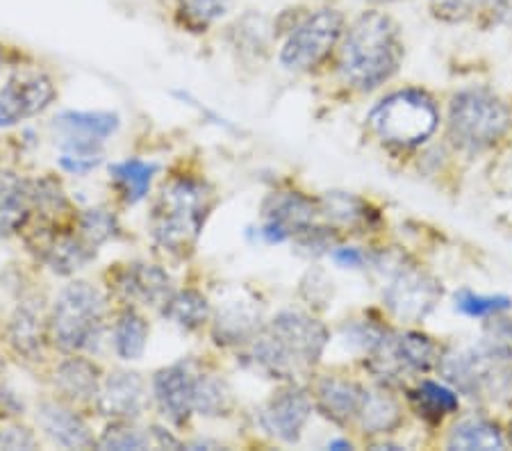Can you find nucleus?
<instances>
[{
	"label": "nucleus",
	"mask_w": 512,
	"mask_h": 451,
	"mask_svg": "<svg viewBox=\"0 0 512 451\" xmlns=\"http://www.w3.org/2000/svg\"><path fill=\"white\" fill-rule=\"evenodd\" d=\"M403 44L387 14L367 12L346 32L340 53L342 76L358 89H376L399 71Z\"/></svg>",
	"instance_id": "nucleus-1"
},
{
	"label": "nucleus",
	"mask_w": 512,
	"mask_h": 451,
	"mask_svg": "<svg viewBox=\"0 0 512 451\" xmlns=\"http://www.w3.org/2000/svg\"><path fill=\"white\" fill-rule=\"evenodd\" d=\"M328 342L326 326L303 313H280L267 333L253 338L251 356L274 379H294L301 367L315 365Z\"/></svg>",
	"instance_id": "nucleus-2"
},
{
	"label": "nucleus",
	"mask_w": 512,
	"mask_h": 451,
	"mask_svg": "<svg viewBox=\"0 0 512 451\" xmlns=\"http://www.w3.org/2000/svg\"><path fill=\"white\" fill-rule=\"evenodd\" d=\"M212 210V190L201 180H173L153 205L151 231L155 242L171 253L192 251Z\"/></svg>",
	"instance_id": "nucleus-3"
},
{
	"label": "nucleus",
	"mask_w": 512,
	"mask_h": 451,
	"mask_svg": "<svg viewBox=\"0 0 512 451\" xmlns=\"http://www.w3.org/2000/svg\"><path fill=\"white\" fill-rule=\"evenodd\" d=\"M105 322V299L98 287L78 281L64 287L55 301L53 338L66 351H92L98 347Z\"/></svg>",
	"instance_id": "nucleus-4"
},
{
	"label": "nucleus",
	"mask_w": 512,
	"mask_h": 451,
	"mask_svg": "<svg viewBox=\"0 0 512 451\" xmlns=\"http://www.w3.org/2000/svg\"><path fill=\"white\" fill-rule=\"evenodd\" d=\"M510 112L499 96L487 89H465L453 96L449 135L460 149L483 151L506 135Z\"/></svg>",
	"instance_id": "nucleus-5"
},
{
	"label": "nucleus",
	"mask_w": 512,
	"mask_h": 451,
	"mask_svg": "<svg viewBox=\"0 0 512 451\" xmlns=\"http://www.w3.org/2000/svg\"><path fill=\"white\" fill-rule=\"evenodd\" d=\"M437 108L426 94L406 89L387 96L369 114V126L387 144L417 146L426 142L437 128Z\"/></svg>",
	"instance_id": "nucleus-6"
},
{
	"label": "nucleus",
	"mask_w": 512,
	"mask_h": 451,
	"mask_svg": "<svg viewBox=\"0 0 512 451\" xmlns=\"http://www.w3.org/2000/svg\"><path fill=\"white\" fill-rule=\"evenodd\" d=\"M344 32V16L337 10H319L315 14L305 16L301 23H296L289 32L283 51H280V62L287 69L305 71L317 67L324 57L333 51L337 41Z\"/></svg>",
	"instance_id": "nucleus-7"
},
{
	"label": "nucleus",
	"mask_w": 512,
	"mask_h": 451,
	"mask_svg": "<svg viewBox=\"0 0 512 451\" xmlns=\"http://www.w3.org/2000/svg\"><path fill=\"white\" fill-rule=\"evenodd\" d=\"M442 297V287L419 269H399L385 290V303L396 317L421 322Z\"/></svg>",
	"instance_id": "nucleus-8"
},
{
	"label": "nucleus",
	"mask_w": 512,
	"mask_h": 451,
	"mask_svg": "<svg viewBox=\"0 0 512 451\" xmlns=\"http://www.w3.org/2000/svg\"><path fill=\"white\" fill-rule=\"evenodd\" d=\"M55 128L62 133L64 153L101 155L103 142L119 128V117L112 112H62Z\"/></svg>",
	"instance_id": "nucleus-9"
},
{
	"label": "nucleus",
	"mask_w": 512,
	"mask_h": 451,
	"mask_svg": "<svg viewBox=\"0 0 512 451\" xmlns=\"http://www.w3.org/2000/svg\"><path fill=\"white\" fill-rule=\"evenodd\" d=\"M55 98V87L41 73L14 76L0 89V126H14L46 110Z\"/></svg>",
	"instance_id": "nucleus-10"
},
{
	"label": "nucleus",
	"mask_w": 512,
	"mask_h": 451,
	"mask_svg": "<svg viewBox=\"0 0 512 451\" xmlns=\"http://www.w3.org/2000/svg\"><path fill=\"white\" fill-rule=\"evenodd\" d=\"M312 413V401L299 388L280 390L262 410V426L269 436L283 442H296L301 438L303 426Z\"/></svg>",
	"instance_id": "nucleus-11"
},
{
	"label": "nucleus",
	"mask_w": 512,
	"mask_h": 451,
	"mask_svg": "<svg viewBox=\"0 0 512 451\" xmlns=\"http://www.w3.org/2000/svg\"><path fill=\"white\" fill-rule=\"evenodd\" d=\"M267 224H264V235L269 242H283L292 235H303L315 226L317 208L315 203L305 196L289 192L271 199L267 208Z\"/></svg>",
	"instance_id": "nucleus-12"
},
{
	"label": "nucleus",
	"mask_w": 512,
	"mask_h": 451,
	"mask_svg": "<svg viewBox=\"0 0 512 451\" xmlns=\"http://www.w3.org/2000/svg\"><path fill=\"white\" fill-rule=\"evenodd\" d=\"M155 399L173 424H185L194 410L196 376L189 365H171L155 376Z\"/></svg>",
	"instance_id": "nucleus-13"
},
{
	"label": "nucleus",
	"mask_w": 512,
	"mask_h": 451,
	"mask_svg": "<svg viewBox=\"0 0 512 451\" xmlns=\"http://www.w3.org/2000/svg\"><path fill=\"white\" fill-rule=\"evenodd\" d=\"M492 360L485 351H451L440 358V369L451 385L465 395L476 397L487 385L494 383Z\"/></svg>",
	"instance_id": "nucleus-14"
},
{
	"label": "nucleus",
	"mask_w": 512,
	"mask_h": 451,
	"mask_svg": "<svg viewBox=\"0 0 512 451\" xmlns=\"http://www.w3.org/2000/svg\"><path fill=\"white\" fill-rule=\"evenodd\" d=\"M98 406L103 415L130 420L144 408V381L135 372H117L107 376L103 388L98 390Z\"/></svg>",
	"instance_id": "nucleus-15"
},
{
	"label": "nucleus",
	"mask_w": 512,
	"mask_h": 451,
	"mask_svg": "<svg viewBox=\"0 0 512 451\" xmlns=\"http://www.w3.org/2000/svg\"><path fill=\"white\" fill-rule=\"evenodd\" d=\"M39 424L46 431V436L57 445L69 449L94 447V438L85 420L78 413H73L69 406L60 404V401H44L39 406Z\"/></svg>",
	"instance_id": "nucleus-16"
},
{
	"label": "nucleus",
	"mask_w": 512,
	"mask_h": 451,
	"mask_svg": "<svg viewBox=\"0 0 512 451\" xmlns=\"http://www.w3.org/2000/svg\"><path fill=\"white\" fill-rule=\"evenodd\" d=\"M362 401H365V390L358 383L340 379V376H326L317 385L319 410L337 424H346L358 417Z\"/></svg>",
	"instance_id": "nucleus-17"
},
{
	"label": "nucleus",
	"mask_w": 512,
	"mask_h": 451,
	"mask_svg": "<svg viewBox=\"0 0 512 451\" xmlns=\"http://www.w3.org/2000/svg\"><path fill=\"white\" fill-rule=\"evenodd\" d=\"M32 192L10 171H0V237L12 235L26 224Z\"/></svg>",
	"instance_id": "nucleus-18"
},
{
	"label": "nucleus",
	"mask_w": 512,
	"mask_h": 451,
	"mask_svg": "<svg viewBox=\"0 0 512 451\" xmlns=\"http://www.w3.org/2000/svg\"><path fill=\"white\" fill-rule=\"evenodd\" d=\"M119 283L126 297L144 303H164L171 297V278L155 265H130Z\"/></svg>",
	"instance_id": "nucleus-19"
},
{
	"label": "nucleus",
	"mask_w": 512,
	"mask_h": 451,
	"mask_svg": "<svg viewBox=\"0 0 512 451\" xmlns=\"http://www.w3.org/2000/svg\"><path fill=\"white\" fill-rule=\"evenodd\" d=\"M255 333H260V310L251 308L249 303H235L226 308L214 326V338L226 344L253 340Z\"/></svg>",
	"instance_id": "nucleus-20"
},
{
	"label": "nucleus",
	"mask_w": 512,
	"mask_h": 451,
	"mask_svg": "<svg viewBox=\"0 0 512 451\" xmlns=\"http://www.w3.org/2000/svg\"><path fill=\"white\" fill-rule=\"evenodd\" d=\"M55 383L66 397L92 399L98 395V367L85 358H69L57 367Z\"/></svg>",
	"instance_id": "nucleus-21"
},
{
	"label": "nucleus",
	"mask_w": 512,
	"mask_h": 451,
	"mask_svg": "<svg viewBox=\"0 0 512 451\" xmlns=\"http://www.w3.org/2000/svg\"><path fill=\"white\" fill-rule=\"evenodd\" d=\"M162 315L171 319L173 324H178L180 328H185V331H194V328L208 322L210 303L203 294H198L194 290L176 292L164 301Z\"/></svg>",
	"instance_id": "nucleus-22"
},
{
	"label": "nucleus",
	"mask_w": 512,
	"mask_h": 451,
	"mask_svg": "<svg viewBox=\"0 0 512 451\" xmlns=\"http://www.w3.org/2000/svg\"><path fill=\"white\" fill-rule=\"evenodd\" d=\"M44 258L57 274H73L94 258V246L87 240H76L71 235H60L46 246Z\"/></svg>",
	"instance_id": "nucleus-23"
},
{
	"label": "nucleus",
	"mask_w": 512,
	"mask_h": 451,
	"mask_svg": "<svg viewBox=\"0 0 512 451\" xmlns=\"http://www.w3.org/2000/svg\"><path fill=\"white\" fill-rule=\"evenodd\" d=\"M148 342V324L137 310H123L114 326V349L123 360L142 358Z\"/></svg>",
	"instance_id": "nucleus-24"
},
{
	"label": "nucleus",
	"mask_w": 512,
	"mask_h": 451,
	"mask_svg": "<svg viewBox=\"0 0 512 451\" xmlns=\"http://www.w3.org/2000/svg\"><path fill=\"white\" fill-rule=\"evenodd\" d=\"M112 178L117 180L123 199L128 203H139L151 190L153 176L158 171V164H148L142 160H126L112 164Z\"/></svg>",
	"instance_id": "nucleus-25"
},
{
	"label": "nucleus",
	"mask_w": 512,
	"mask_h": 451,
	"mask_svg": "<svg viewBox=\"0 0 512 451\" xmlns=\"http://www.w3.org/2000/svg\"><path fill=\"white\" fill-rule=\"evenodd\" d=\"M360 422L367 433H387L401 422V410L385 392H365L360 408Z\"/></svg>",
	"instance_id": "nucleus-26"
},
{
	"label": "nucleus",
	"mask_w": 512,
	"mask_h": 451,
	"mask_svg": "<svg viewBox=\"0 0 512 451\" xmlns=\"http://www.w3.org/2000/svg\"><path fill=\"white\" fill-rule=\"evenodd\" d=\"M501 431L487 420L460 422L449 436V449H503Z\"/></svg>",
	"instance_id": "nucleus-27"
},
{
	"label": "nucleus",
	"mask_w": 512,
	"mask_h": 451,
	"mask_svg": "<svg viewBox=\"0 0 512 451\" xmlns=\"http://www.w3.org/2000/svg\"><path fill=\"white\" fill-rule=\"evenodd\" d=\"M412 404H415L417 413L426 417L428 422H442L444 415L456 413L458 410V397L453 395L449 388L440 383L424 381L419 388L412 392Z\"/></svg>",
	"instance_id": "nucleus-28"
},
{
	"label": "nucleus",
	"mask_w": 512,
	"mask_h": 451,
	"mask_svg": "<svg viewBox=\"0 0 512 451\" xmlns=\"http://www.w3.org/2000/svg\"><path fill=\"white\" fill-rule=\"evenodd\" d=\"M235 0H178V16L187 28L208 30L233 10Z\"/></svg>",
	"instance_id": "nucleus-29"
},
{
	"label": "nucleus",
	"mask_w": 512,
	"mask_h": 451,
	"mask_svg": "<svg viewBox=\"0 0 512 451\" xmlns=\"http://www.w3.org/2000/svg\"><path fill=\"white\" fill-rule=\"evenodd\" d=\"M233 406L228 385L214 376H196V395H194V410L208 417L228 415Z\"/></svg>",
	"instance_id": "nucleus-30"
},
{
	"label": "nucleus",
	"mask_w": 512,
	"mask_h": 451,
	"mask_svg": "<svg viewBox=\"0 0 512 451\" xmlns=\"http://www.w3.org/2000/svg\"><path fill=\"white\" fill-rule=\"evenodd\" d=\"M512 0H431L433 14L442 21H465L476 10H490L492 14H506Z\"/></svg>",
	"instance_id": "nucleus-31"
},
{
	"label": "nucleus",
	"mask_w": 512,
	"mask_h": 451,
	"mask_svg": "<svg viewBox=\"0 0 512 451\" xmlns=\"http://www.w3.org/2000/svg\"><path fill=\"white\" fill-rule=\"evenodd\" d=\"M12 342L26 356H35L41 342V324L35 308H19L12 319Z\"/></svg>",
	"instance_id": "nucleus-32"
},
{
	"label": "nucleus",
	"mask_w": 512,
	"mask_h": 451,
	"mask_svg": "<svg viewBox=\"0 0 512 451\" xmlns=\"http://www.w3.org/2000/svg\"><path fill=\"white\" fill-rule=\"evenodd\" d=\"M117 233H119V224L112 212L87 210L85 217H82V235H85V240L92 246L107 242Z\"/></svg>",
	"instance_id": "nucleus-33"
},
{
	"label": "nucleus",
	"mask_w": 512,
	"mask_h": 451,
	"mask_svg": "<svg viewBox=\"0 0 512 451\" xmlns=\"http://www.w3.org/2000/svg\"><path fill=\"white\" fill-rule=\"evenodd\" d=\"M324 212L328 217H333L335 221H340L344 226H353L358 221L367 219V208L362 205V201L353 199L349 194H328L324 199Z\"/></svg>",
	"instance_id": "nucleus-34"
},
{
	"label": "nucleus",
	"mask_w": 512,
	"mask_h": 451,
	"mask_svg": "<svg viewBox=\"0 0 512 451\" xmlns=\"http://www.w3.org/2000/svg\"><path fill=\"white\" fill-rule=\"evenodd\" d=\"M456 306L460 313H465L469 317H490L501 313V310H508L512 306V301L508 297H483V294L465 290L456 297Z\"/></svg>",
	"instance_id": "nucleus-35"
},
{
	"label": "nucleus",
	"mask_w": 512,
	"mask_h": 451,
	"mask_svg": "<svg viewBox=\"0 0 512 451\" xmlns=\"http://www.w3.org/2000/svg\"><path fill=\"white\" fill-rule=\"evenodd\" d=\"M101 449H117V451H130V449H146L148 438L142 431H137L135 426L126 422L112 424L110 429L103 433V438L98 440Z\"/></svg>",
	"instance_id": "nucleus-36"
},
{
	"label": "nucleus",
	"mask_w": 512,
	"mask_h": 451,
	"mask_svg": "<svg viewBox=\"0 0 512 451\" xmlns=\"http://www.w3.org/2000/svg\"><path fill=\"white\" fill-rule=\"evenodd\" d=\"M483 351L494 360L512 358V324L506 319H497L487 328Z\"/></svg>",
	"instance_id": "nucleus-37"
},
{
	"label": "nucleus",
	"mask_w": 512,
	"mask_h": 451,
	"mask_svg": "<svg viewBox=\"0 0 512 451\" xmlns=\"http://www.w3.org/2000/svg\"><path fill=\"white\" fill-rule=\"evenodd\" d=\"M101 155H73V153H64L60 158V164L66 169L71 171V174H87V171H92L94 167L101 164Z\"/></svg>",
	"instance_id": "nucleus-38"
},
{
	"label": "nucleus",
	"mask_w": 512,
	"mask_h": 451,
	"mask_svg": "<svg viewBox=\"0 0 512 451\" xmlns=\"http://www.w3.org/2000/svg\"><path fill=\"white\" fill-rule=\"evenodd\" d=\"M0 445L10 449H26V447H35V438H32L26 429H12V431L0 433Z\"/></svg>",
	"instance_id": "nucleus-39"
},
{
	"label": "nucleus",
	"mask_w": 512,
	"mask_h": 451,
	"mask_svg": "<svg viewBox=\"0 0 512 451\" xmlns=\"http://www.w3.org/2000/svg\"><path fill=\"white\" fill-rule=\"evenodd\" d=\"M333 258L344 267H360V265H365V260H367L365 253H360L358 249H337L333 253Z\"/></svg>",
	"instance_id": "nucleus-40"
},
{
	"label": "nucleus",
	"mask_w": 512,
	"mask_h": 451,
	"mask_svg": "<svg viewBox=\"0 0 512 451\" xmlns=\"http://www.w3.org/2000/svg\"><path fill=\"white\" fill-rule=\"evenodd\" d=\"M155 436H158V440H160V445H164V447H173V449H178V447H183L180 445L178 440H173L171 436H167V433H164L162 429H158V426H155Z\"/></svg>",
	"instance_id": "nucleus-41"
},
{
	"label": "nucleus",
	"mask_w": 512,
	"mask_h": 451,
	"mask_svg": "<svg viewBox=\"0 0 512 451\" xmlns=\"http://www.w3.org/2000/svg\"><path fill=\"white\" fill-rule=\"evenodd\" d=\"M0 397H7V399L12 397L10 392H7V388H5V367H3V363H0Z\"/></svg>",
	"instance_id": "nucleus-42"
},
{
	"label": "nucleus",
	"mask_w": 512,
	"mask_h": 451,
	"mask_svg": "<svg viewBox=\"0 0 512 451\" xmlns=\"http://www.w3.org/2000/svg\"><path fill=\"white\" fill-rule=\"evenodd\" d=\"M328 449H351V442H346V440H333L328 445Z\"/></svg>",
	"instance_id": "nucleus-43"
},
{
	"label": "nucleus",
	"mask_w": 512,
	"mask_h": 451,
	"mask_svg": "<svg viewBox=\"0 0 512 451\" xmlns=\"http://www.w3.org/2000/svg\"><path fill=\"white\" fill-rule=\"evenodd\" d=\"M378 3H392V0H378Z\"/></svg>",
	"instance_id": "nucleus-44"
},
{
	"label": "nucleus",
	"mask_w": 512,
	"mask_h": 451,
	"mask_svg": "<svg viewBox=\"0 0 512 451\" xmlns=\"http://www.w3.org/2000/svg\"><path fill=\"white\" fill-rule=\"evenodd\" d=\"M0 62H3V60H0Z\"/></svg>",
	"instance_id": "nucleus-45"
}]
</instances>
